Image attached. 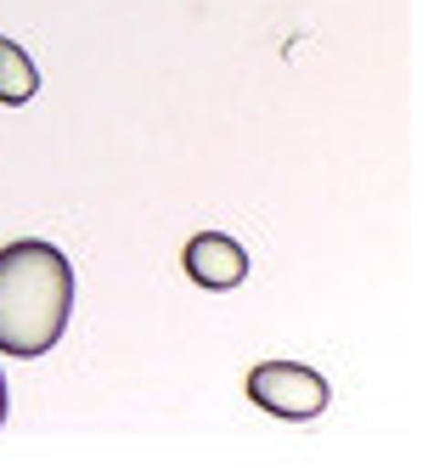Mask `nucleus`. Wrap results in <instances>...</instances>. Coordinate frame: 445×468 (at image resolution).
Returning a JSON list of instances; mask_svg holds the SVG:
<instances>
[{"label":"nucleus","mask_w":445,"mask_h":468,"mask_svg":"<svg viewBox=\"0 0 445 468\" xmlns=\"http://www.w3.org/2000/svg\"><path fill=\"white\" fill-rule=\"evenodd\" d=\"M74 316V265L46 238L0 249V356H46Z\"/></svg>","instance_id":"1"},{"label":"nucleus","mask_w":445,"mask_h":468,"mask_svg":"<svg viewBox=\"0 0 445 468\" xmlns=\"http://www.w3.org/2000/svg\"><path fill=\"white\" fill-rule=\"evenodd\" d=\"M243 389H249L254 407H265L270 418H288V423L322 418L327 400H333L327 378L316 373V367H299V361H260Z\"/></svg>","instance_id":"2"},{"label":"nucleus","mask_w":445,"mask_h":468,"mask_svg":"<svg viewBox=\"0 0 445 468\" xmlns=\"http://www.w3.org/2000/svg\"><path fill=\"white\" fill-rule=\"evenodd\" d=\"M181 265H186V277L197 288H209V293H226V288L249 282V249L237 238H226V231H197V238L181 249Z\"/></svg>","instance_id":"3"},{"label":"nucleus","mask_w":445,"mask_h":468,"mask_svg":"<svg viewBox=\"0 0 445 468\" xmlns=\"http://www.w3.org/2000/svg\"><path fill=\"white\" fill-rule=\"evenodd\" d=\"M34 90H40V69H34V57H28L17 40L0 35V102H6V108H23Z\"/></svg>","instance_id":"4"},{"label":"nucleus","mask_w":445,"mask_h":468,"mask_svg":"<svg viewBox=\"0 0 445 468\" xmlns=\"http://www.w3.org/2000/svg\"><path fill=\"white\" fill-rule=\"evenodd\" d=\"M0 423H6V373H0Z\"/></svg>","instance_id":"5"}]
</instances>
